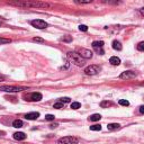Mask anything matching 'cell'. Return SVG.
<instances>
[{
  "label": "cell",
  "instance_id": "6da1fadb",
  "mask_svg": "<svg viewBox=\"0 0 144 144\" xmlns=\"http://www.w3.org/2000/svg\"><path fill=\"white\" fill-rule=\"evenodd\" d=\"M7 3L11 6L21 7V8H52L51 3L41 2V1H27V0H23V1H8Z\"/></svg>",
  "mask_w": 144,
  "mask_h": 144
},
{
  "label": "cell",
  "instance_id": "7a4b0ae2",
  "mask_svg": "<svg viewBox=\"0 0 144 144\" xmlns=\"http://www.w3.org/2000/svg\"><path fill=\"white\" fill-rule=\"evenodd\" d=\"M66 56H68V59L70 60L72 63L76 64V65H78V66H83L85 63H86L85 59H83L78 52H68Z\"/></svg>",
  "mask_w": 144,
  "mask_h": 144
},
{
  "label": "cell",
  "instance_id": "3957f363",
  "mask_svg": "<svg viewBox=\"0 0 144 144\" xmlns=\"http://www.w3.org/2000/svg\"><path fill=\"white\" fill-rule=\"evenodd\" d=\"M0 90L5 92H19L23 90H27L26 87H16V86H1Z\"/></svg>",
  "mask_w": 144,
  "mask_h": 144
},
{
  "label": "cell",
  "instance_id": "277c9868",
  "mask_svg": "<svg viewBox=\"0 0 144 144\" xmlns=\"http://www.w3.org/2000/svg\"><path fill=\"white\" fill-rule=\"evenodd\" d=\"M59 144H78L79 140L76 136H64L57 141Z\"/></svg>",
  "mask_w": 144,
  "mask_h": 144
},
{
  "label": "cell",
  "instance_id": "5b68a950",
  "mask_svg": "<svg viewBox=\"0 0 144 144\" xmlns=\"http://www.w3.org/2000/svg\"><path fill=\"white\" fill-rule=\"evenodd\" d=\"M101 71V68L99 65H89L85 69V73L87 76H95V74L99 73Z\"/></svg>",
  "mask_w": 144,
  "mask_h": 144
},
{
  "label": "cell",
  "instance_id": "8992f818",
  "mask_svg": "<svg viewBox=\"0 0 144 144\" xmlns=\"http://www.w3.org/2000/svg\"><path fill=\"white\" fill-rule=\"evenodd\" d=\"M31 24H32V26L37 29H44L47 27V23L42 20V19H34V20L31 21Z\"/></svg>",
  "mask_w": 144,
  "mask_h": 144
},
{
  "label": "cell",
  "instance_id": "52a82bcc",
  "mask_svg": "<svg viewBox=\"0 0 144 144\" xmlns=\"http://www.w3.org/2000/svg\"><path fill=\"white\" fill-rule=\"evenodd\" d=\"M92 47H94L99 54L102 55L105 53L104 50H102V47H104V42H102V41H95V42H92Z\"/></svg>",
  "mask_w": 144,
  "mask_h": 144
},
{
  "label": "cell",
  "instance_id": "ba28073f",
  "mask_svg": "<svg viewBox=\"0 0 144 144\" xmlns=\"http://www.w3.org/2000/svg\"><path fill=\"white\" fill-rule=\"evenodd\" d=\"M78 53L83 57V59H91L92 57V52L87 48H79Z\"/></svg>",
  "mask_w": 144,
  "mask_h": 144
},
{
  "label": "cell",
  "instance_id": "9c48e42d",
  "mask_svg": "<svg viewBox=\"0 0 144 144\" xmlns=\"http://www.w3.org/2000/svg\"><path fill=\"white\" fill-rule=\"evenodd\" d=\"M137 77V73L134 71H125L121 74V79H134Z\"/></svg>",
  "mask_w": 144,
  "mask_h": 144
},
{
  "label": "cell",
  "instance_id": "30bf717a",
  "mask_svg": "<svg viewBox=\"0 0 144 144\" xmlns=\"http://www.w3.org/2000/svg\"><path fill=\"white\" fill-rule=\"evenodd\" d=\"M29 98H31L29 100H33V101H41L43 99V96L40 92H33V94H31Z\"/></svg>",
  "mask_w": 144,
  "mask_h": 144
},
{
  "label": "cell",
  "instance_id": "8fae6325",
  "mask_svg": "<svg viewBox=\"0 0 144 144\" xmlns=\"http://www.w3.org/2000/svg\"><path fill=\"white\" fill-rule=\"evenodd\" d=\"M40 117V113H36V111H33V113H28L25 115V118L28 119V121H35Z\"/></svg>",
  "mask_w": 144,
  "mask_h": 144
},
{
  "label": "cell",
  "instance_id": "7c38bea8",
  "mask_svg": "<svg viewBox=\"0 0 144 144\" xmlns=\"http://www.w3.org/2000/svg\"><path fill=\"white\" fill-rule=\"evenodd\" d=\"M27 135L23 132H17L14 134V139L17 140V141H24V140H26Z\"/></svg>",
  "mask_w": 144,
  "mask_h": 144
},
{
  "label": "cell",
  "instance_id": "4fadbf2b",
  "mask_svg": "<svg viewBox=\"0 0 144 144\" xmlns=\"http://www.w3.org/2000/svg\"><path fill=\"white\" fill-rule=\"evenodd\" d=\"M109 63H111L113 65H119V64H121V60L117 56H111L110 59H109Z\"/></svg>",
  "mask_w": 144,
  "mask_h": 144
},
{
  "label": "cell",
  "instance_id": "5bb4252c",
  "mask_svg": "<svg viewBox=\"0 0 144 144\" xmlns=\"http://www.w3.org/2000/svg\"><path fill=\"white\" fill-rule=\"evenodd\" d=\"M121 127V125L117 123H110L107 125V128H108V131H115V130H118V128Z\"/></svg>",
  "mask_w": 144,
  "mask_h": 144
},
{
  "label": "cell",
  "instance_id": "9a60e30c",
  "mask_svg": "<svg viewBox=\"0 0 144 144\" xmlns=\"http://www.w3.org/2000/svg\"><path fill=\"white\" fill-rule=\"evenodd\" d=\"M12 126H14L15 128H21L24 126V123L20 119H16V121L12 122Z\"/></svg>",
  "mask_w": 144,
  "mask_h": 144
},
{
  "label": "cell",
  "instance_id": "2e32d148",
  "mask_svg": "<svg viewBox=\"0 0 144 144\" xmlns=\"http://www.w3.org/2000/svg\"><path fill=\"white\" fill-rule=\"evenodd\" d=\"M113 48L114 50H117V51H121L122 48H123V46H122L121 42H118V41H114L113 42Z\"/></svg>",
  "mask_w": 144,
  "mask_h": 144
},
{
  "label": "cell",
  "instance_id": "e0dca14e",
  "mask_svg": "<svg viewBox=\"0 0 144 144\" xmlns=\"http://www.w3.org/2000/svg\"><path fill=\"white\" fill-rule=\"evenodd\" d=\"M100 118H101V115L100 114H94L89 117V121L91 122H97V121H100Z\"/></svg>",
  "mask_w": 144,
  "mask_h": 144
},
{
  "label": "cell",
  "instance_id": "ac0fdd59",
  "mask_svg": "<svg viewBox=\"0 0 144 144\" xmlns=\"http://www.w3.org/2000/svg\"><path fill=\"white\" fill-rule=\"evenodd\" d=\"M90 130L91 131H100L101 130V125L100 124H95V125L90 126Z\"/></svg>",
  "mask_w": 144,
  "mask_h": 144
},
{
  "label": "cell",
  "instance_id": "d6986e66",
  "mask_svg": "<svg viewBox=\"0 0 144 144\" xmlns=\"http://www.w3.org/2000/svg\"><path fill=\"white\" fill-rule=\"evenodd\" d=\"M100 106H101L102 108H106V107L111 106V102H110V101H108V100H104V101L100 102Z\"/></svg>",
  "mask_w": 144,
  "mask_h": 144
},
{
  "label": "cell",
  "instance_id": "ffe728a7",
  "mask_svg": "<svg viewBox=\"0 0 144 144\" xmlns=\"http://www.w3.org/2000/svg\"><path fill=\"white\" fill-rule=\"evenodd\" d=\"M8 43H11V40H9V38H1V37H0V45L8 44Z\"/></svg>",
  "mask_w": 144,
  "mask_h": 144
},
{
  "label": "cell",
  "instance_id": "44dd1931",
  "mask_svg": "<svg viewBox=\"0 0 144 144\" xmlns=\"http://www.w3.org/2000/svg\"><path fill=\"white\" fill-rule=\"evenodd\" d=\"M81 107V104L80 102H72V104H71V108L72 109H79Z\"/></svg>",
  "mask_w": 144,
  "mask_h": 144
},
{
  "label": "cell",
  "instance_id": "7402d4cb",
  "mask_svg": "<svg viewBox=\"0 0 144 144\" xmlns=\"http://www.w3.org/2000/svg\"><path fill=\"white\" fill-rule=\"evenodd\" d=\"M54 118H55L54 115H52V114H47V115L45 116V121L51 122V121H54Z\"/></svg>",
  "mask_w": 144,
  "mask_h": 144
},
{
  "label": "cell",
  "instance_id": "603a6c76",
  "mask_svg": "<svg viewBox=\"0 0 144 144\" xmlns=\"http://www.w3.org/2000/svg\"><path fill=\"white\" fill-rule=\"evenodd\" d=\"M53 107H54V108H56V109H62L64 107V105H63V102L60 101V102H55Z\"/></svg>",
  "mask_w": 144,
  "mask_h": 144
},
{
  "label": "cell",
  "instance_id": "cb8c5ba5",
  "mask_svg": "<svg viewBox=\"0 0 144 144\" xmlns=\"http://www.w3.org/2000/svg\"><path fill=\"white\" fill-rule=\"evenodd\" d=\"M118 104L121 105V106H128V105H130V102H128V100L121 99V100H119V101H118Z\"/></svg>",
  "mask_w": 144,
  "mask_h": 144
},
{
  "label": "cell",
  "instance_id": "d4e9b609",
  "mask_svg": "<svg viewBox=\"0 0 144 144\" xmlns=\"http://www.w3.org/2000/svg\"><path fill=\"white\" fill-rule=\"evenodd\" d=\"M62 42H71L72 41V37L71 36H63V37L61 38Z\"/></svg>",
  "mask_w": 144,
  "mask_h": 144
},
{
  "label": "cell",
  "instance_id": "484cf974",
  "mask_svg": "<svg viewBox=\"0 0 144 144\" xmlns=\"http://www.w3.org/2000/svg\"><path fill=\"white\" fill-rule=\"evenodd\" d=\"M137 50H139V51H144V42L139 43V45H137Z\"/></svg>",
  "mask_w": 144,
  "mask_h": 144
},
{
  "label": "cell",
  "instance_id": "4316f807",
  "mask_svg": "<svg viewBox=\"0 0 144 144\" xmlns=\"http://www.w3.org/2000/svg\"><path fill=\"white\" fill-rule=\"evenodd\" d=\"M92 0H77V3H90Z\"/></svg>",
  "mask_w": 144,
  "mask_h": 144
},
{
  "label": "cell",
  "instance_id": "83f0119b",
  "mask_svg": "<svg viewBox=\"0 0 144 144\" xmlns=\"http://www.w3.org/2000/svg\"><path fill=\"white\" fill-rule=\"evenodd\" d=\"M79 29H80V31H82V32H87L88 31V27L86 26V25H80V26H79Z\"/></svg>",
  "mask_w": 144,
  "mask_h": 144
},
{
  "label": "cell",
  "instance_id": "f1b7e54d",
  "mask_svg": "<svg viewBox=\"0 0 144 144\" xmlns=\"http://www.w3.org/2000/svg\"><path fill=\"white\" fill-rule=\"evenodd\" d=\"M33 42H38V43H43L44 40L43 38H40V37H34L33 38Z\"/></svg>",
  "mask_w": 144,
  "mask_h": 144
},
{
  "label": "cell",
  "instance_id": "f546056e",
  "mask_svg": "<svg viewBox=\"0 0 144 144\" xmlns=\"http://www.w3.org/2000/svg\"><path fill=\"white\" fill-rule=\"evenodd\" d=\"M71 99L69 97H64V98H61V102H70Z\"/></svg>",
  "mask_w": 144,
  "mask_h": 144
},
{
  "label": "cell",
  "instance_id": "4dcf8cb0",
  "mask_svg": "<svg viewBox=\"0 0 144 144\" xmlns=\"http://www.w3.org/2000/svg\"><path fill=\"white\" fill-rule=\"evenodd\" d=\"M140 113H141V114H144V106H141V107H140Z\"/></svg>",
  "mask_w": 144,
  "mask_h": 144
},
{
  "label": "cell",
  "instance_id": "1f68e13d",
  "mask_svg": "<svg viewBox=\"0 0 144 144\" xmlns=\"http://www.w3.org/2000/svg\"><path fill=\"white\" fill-rule=\"evenodd\" d=\"M57 126H59L57 124H51L50 127H51V128H55V127H57Z\"/></svg>",
  "mask_w": 144,
  "mask_h": 144
},
{
  "label": "cell",
  "instance_id": "d6a6232c",
  "mask_svg": "<svg viewBox=\"0 0 144 144\" xmlns=\"http://www.w3.org/2000/svg\"><path fill=\"white\" fill-rule=\"evenodd\" d=\"M140 12H141V15H142V16H144V7L140 9Z\"/></svg>",
  "mask_w": 144,
  "mask_h": 144
},
{
  "label": "cell",
  "instance_id": "836d02e7",
  "mask_svg": "<svg viewBox=\"0 0 144 144\" xmlns=\"http://www.w3.org/2000/svg\"><path fill=\"white\" fill-rule=\"evenodd\" d=\"M5 80V76H2V74H0V81H3Z\"/></svg>",
  "mask_w": 144,
  "mask_h": 144
},
{
  "label": "cell",
  "instance_id": "e575fe53",
  "mask_svg": "<svg viewBox=\"0 0 144 144\" xmlns=\"http://www.w3.org/2000/svg\"><path fill=\"white\" fill-rule=\"evenodd\" d=\"M2 135H5V132H1V131H0V136H2Z\"/></svg>",
  "mask_w": 144,
  "mask_h": 144
},
{
  "label": "cell",
  "instance_id": "d590c367",
  "mask_svg": "<svg viewBox=\"0 0 144 144\" xmlns=\"http://www.w3.org/2000/svg\"><path fill=\"white\" fill-rule=\"evenodd\" d=\"M141 85H142V86H144V82H143V83H141Z\"/></svg>",
  "mask_w": 144,
  "mask_h": 144
}]
</instances>
